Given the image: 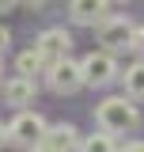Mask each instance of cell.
I'll list each match as a JSON object with an SVG mask.
<instances>
[{
  "label": "cell",
  "instance_id": "cell-1",
  "mask_svg": "<svg viewBox=\"0 0 144 152\" xmlns=\"http://www.w3.org/2000/svg\"><path fill=\"white\" fill-rule=\"evenodd\" d=\"M95 118H99V129L106 133H133L140 126V110L133 107V95H110L95 107Z\"/></svg>",
  "mask_w": 144,
  "mask_h": 152
},
{
  "label": "cell",
  "instance_id": "cell-2",
  "mask_svg": "<svg viewBox=\"0 0 144 152\" xmlns=\"http://www.w3.org/2000/svg\"><path fill=\"white\" fill-rule=\"evenodd\" d=\"M133 23H129V15H106L95 23V34H99V46L103 50H110V53H125V50H133Z\"/></svg>",
  "mask_w": 144,
  "mask_h": 152
},
{
  "label": "cell",
  "instance_id": "cell-3",
  "mask_svg": "<svg viewBox=\"0 0 144 152\" xmlns=\"http://www.w3.org/2000/svg\"><path fill=\"white\" fill-rule=\"evenodd\" d=\"M46 84H49V91L53 95H76L84 88V72H80V61H72L68 53L57 57L46 65Z\"/></svg>",
  "mask_w": 144,
  "mask_h": 152
},
{
  "label": "cell",
  "instance_id": "cell-4",
  "mask_svg": "<svg viewBox=\"0 0 144 152\" xmlns=\"http://www.w3.org/2000/svg\"><path fill=\"white\" fill-rule=\"evenodd\" d=\"M80 72H84V88H106L118 76V61L110 50H99V53H87L80 61Z\"/></svg>",
  "mask_w": 144,
  "mask_h": 152
},
{
  "label": "cell",
  "instance_id": "cell-5",
  "mask_svg": "<svg viewBox=\"0 0 144 152\" xmlns=\"http://www.w3.org/2000/svg\"><path fill=\"white\" fill-rule=\"evenodd\" d=\"M42 133H46L42 114H34V110H19L15 118H12V126H8V141H12V145H23V148H31L34 141H42Z\"/></svg>",
  "mask_w": 144,
  "mask_h": 152
},
{
  "label": "cell",
  "instance_id": "cell-6",
  "mask_svg": "<svg viewBox=\"0 0 144 152\" xmlns=\"http://www.w3.org/2000/svg\"><path fill=\"white\" fill-rule=\"evenodd\" d=\"M34 95H38V84H34V76H23V72H15L12 80H4V103L8 107H31L34 103Z\"/></svg>",
  "mask_w": 144,
  "mask_h": 152
},
{
  "label": "cell",
  "instance_id": "cell-7",
  "mask_svg": "<svg viewBox=\"0 0 144 152\" xmlns=\"http://www.w3.org/2000/svg\"><path fill=\"white\" fill-rule=\"evenodd\" d=\"M42 141H46V148H49V152H80V133H76V126H72V122L46 126Z\"/></svg>",
  "mask_w": 144,
  "mask_h": 152
},
{
  "label": "cell",
  "instance_id": "cell-8",
  "mask_svg": "<svg viewBox=\"0 0 144 152\" xmlns=\"http://www.w3.org/2000/svg\"><path fill=\"white\" fill-rule=\"evenodd\" d=\"M34 46L42 50L46 61H57V57H65V53L72 50V34L65 31V27H49V31H42V34H38Z\"/></svg>",
  "mask_w": 144,
  "mask_h": 152
},
{
  "label": "cell",
  "instance_id": "cell-9",
  "mask_svg": "<svg viewBox=\"0 0 144 152\" xmlns=\"http://www.w3.org/2000/svg\"><path fill=\"white\" fill-rule=\"evenodd\" d=\"M106 4L110 0H68V15L80 27H95L99 19H106Z\"/></svg>",
  "mask_w": 144,
  "mask_h": 152
},
{
  "label": "cell",
  "instance_id": "cell-10",
  "mask_svg": "<svg viewBox=\"0 0 144 152\" xmlns=\"http://www.w3.org/2000/svg\"><path fill=\"white\" fill-rule=\"evenodd\" d=\"M46 65H49V61L42 57V50H38V46H31V50H23V53L15 57V72H23V76H38Z\"/></svg>",
  "mask_w": 144,
  "mask_h": 152
},
{
  "label": "cell",
  "instance_id": "cell-11",
  "mask_svg": "<svg viewBox=\"0 0 144 152\" xmlns=\"http://www.w3.org/2000/svg\"><path fill=\"white\" fill-rule=\"evenodd\" d=\"M80 152H118L114 133L99 129V133H91V137H80Z\"/></svg>",
  "mask_w": 144,
  "mask_h": 152
},
{
  "label": "cell",
  "instance_id": "cell-12",
  "mask_svg": "<svg viewBox=\"0 0 144 152\" xmlns=\"http://www.w3.org/2000/svg\"><path fill=\"white\" fill-rule=\"evenodd\" d=\"M121 80H125V95H133V99H144V61L129 65Z\"/></svg>",
  "mask_w": 144,
  "mask_h": 152
},
{
  "label": "cell",
  "instance_id": "cell-13",
  "mask_svg": "<svg viewBox=\"0 0 144 152\" xmlns=\"http://www.w3.org/2000/svg\"><path fill=\"white\" fill-rule=\"evenodd\" d=\"M133 50H137V53H144V27H137V31H133Z\"/></svg>",
  "mask_w": 144,
  "mask_h": 152
},
{
  "label": "cell",
  "instance_id": "cell-14",
  "mask_svg": "<svg viewBox=\"0 0 144 152\" xmlns=\"http://www.w3.org/2000/svg\"><path fill=\"white\" fill-rule=\"evenodd\" d=\"M8 46H12V31H8V27H4V23H0V53H4V50H8Z\"/></svg>",
  "mask_w": 144,
  "mask_h": 152
},
{
  "label": "cell",
  "instance_id": "cell-15",
  "mask_svg": "<svg viewBox=\"0 0 144 152\" xmlns=\"http://www.w3.org/2000/svg\"><path fill=\"white\" fill-rule=\"evenodd\" d=\"M118 152H144V141H125Z\"/></svg>",
  "mask_w": 144,
  "mask_h": 152
},
{
  "label": "cell",
  "instance_id": "cell-16",
  "mask_svg": "<svg viewBox=\"0 0 144 152\" xmlns=\"http://www.w3.org/2000/svg\"><path fill=\"white\" fill-rule=\"evenodd\" d=\"M19 0H0V15H8V12H15Z\"/></svg>",
  "mask_w": 144,
  "mask_h": 152
},
{
  "label": "cell",
  "instance_id": "cell-17",
  "mask_svg": "<svg viewBox=\"0 0 144 152\" xmlns=\"http://www.w3.org/2000/svg\"><path fill=\"white\" fill-rule=\"evenodd\" d=\"M19 4H23V8H42L46 0H19Z\"/></svg>",
  "mask_w": 144,
  "mask_h": 152
},
{
  "label": "cell",
  "instance_id": "cell-18",
  "mask_svg": "<svg viewBox=\"0 0 144 152\" xmlns=\"http://www.w3.org/2000/svg\"><path fill=\"white\" fill-rule=\"evenodd\" d=\"M4 141H8V126L0 122V148H4Z\"/></svg>",
  "mask_w": 144,
  "mask_h": 152
},
{
  "label": "cell",
  "instance_id": "cell-19",
  "mask_svg": "<svg viewBox=\"0 0 144 152\" xmlns=\"http://www.w3.org/2000/svg\"><path fill=\"white\" fill-rule=\"evenodd\" d=\"M0 80H4V61H0Z\"/></svg>",
  "mask_w": 144,
  "mask_h": 152
}]
</instances>
